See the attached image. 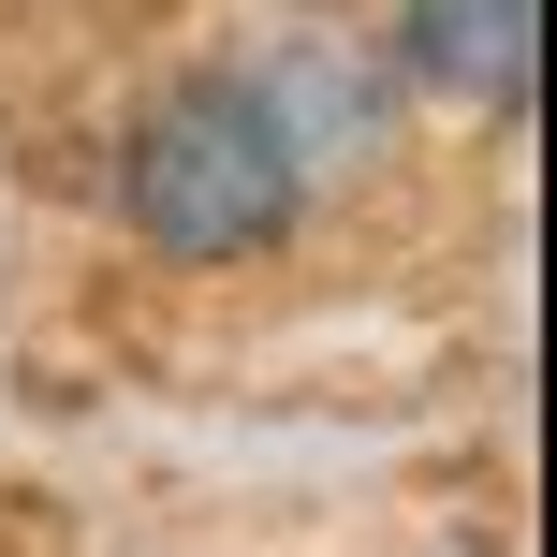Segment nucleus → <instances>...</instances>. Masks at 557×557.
Listing matches in <instances>:
<instances>
[{
  "instance_id": "obj_1",
  "label": "nucleus",
  "mask_w": 557,
  "mask_h": 557,
  "mask_svg": "<svg viewBox=\"0 0 557 557\" xmlns=\"http://www.w3.org/2000/svg\"><path fill=\"white\" fill-rule=\"evenodd\" d=\"M308 133L278 117L264 74H235V59H206V74H176L162 103L117 133V221H133V250L162 264H250L278 235L308 221Z\"/></svg>"
},
{
  "instance_id": "obj_2",
  "label": "nucleus",
  "mask_w": 557,
  "mask_h": 557,
  "mask_svg": "<svg viewBox=\"0 0 557 557\" xmlns=\"http://www.w3.org/2000/svg\"><path fill=\"white\" fill-rule=\"evenodd\" d=\"M396 59H411V88H441L470 117H529L543 0H396Z\"/></svg>"
}]
</instances>
